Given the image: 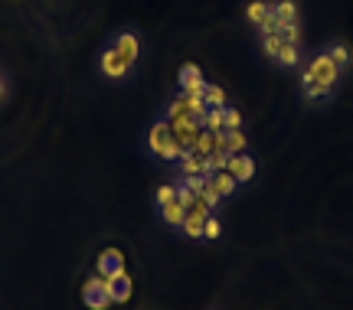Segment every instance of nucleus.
<instances>
[{
	"instance_id": "obj_4",
	"label": "nucleus",
	"mask_w": 353,
	"mask_h": 310,
	"mask_svg": "<svg viewBox=\"0 0 353 310\" xmlns=\"http://www.w3.org/2000/svg\"><path fill=\"white\" fill-rule=\"evenodd\" d=\"M176 85H180V92H187V95H203L210 82L203 79V69L196 62H183L180 72H176Z\"/></svg>"
},
{
	"instance_id": "obj_28",
	"label": "nucleus",
	"mask_w": 353,
	"mask_h": 310,
	"mask_svg": "<svg viewBox=\"0 0 353 310\" xmlns=\"http://www.w3.org/2000/svg\"><path fill=\"white\" fill-rule=\"evenodd\" d=\"M200 199L210 206V209H219V203H223V196L216 193V186L210 183V176H206V186H203V193H200Z\"/></svg>"
},
{
	"instance_id": "obj_16",
	"label": "nucleus",
	"mask_w": 353,
	"mask_h": 310,
	"mask_svg": "<svg viewBox=\"0 0 353 310\" xmlns=\"http://www.w3.org/2000/svg\"><path fill=\"white\" fill-rule=\"evenodd\" d=\"M245 147H249V137H245L242 127L226 131V154H245Z\"/></svg>"
},
{
	"instance_id": "obj_10",
	"label": "nucleus",
	"mask_w": 353,
	"mask_h": 310,
	"mask_svg": "<svg viewBox=\"0 0 353 310\" xmlns=\"http://www.w3.org/2000/svg\"><path fill=\"white\" fill-rule=\"evenodd\" d=\"M82 300H85L88 310H105L108 304H112V300L99 291V278H95V274H92V278L85 281V287H82Z\"/></svg>"
},
{
	"instance_id": "obj_23",
	"label": "nucleus",
	"mask_w": 353,
	"mask_h": 310,
	"mask_svg": "<svg viewBox=\"0 0 353 310\" xmlns=\"http://www.w3.org/2000/svg\"><path fill=\"white\" fill-rule=\"evenodd\" d=\"M268 10H272V3H265V0H252V3L245 7V20L259 26V23H262V17H265Z\"/></svg>"
},
{
	"instance_id": "obj_8",
	"label": "nucleus",
	"mask_w": 353,
	"mask_h": 310,
	"mask_svg": "<svg viewBox=\"0 0 353 310\" xmlns=\"http://www.w3.org/2000/svg\"><path fill=\"white\" fill-rule=\"evenodd\" d=\"M210 157H200V154H193L187 150L180 161H176V176H210Z\"/></svg>"
},
{
	"instance_id": "obj_11",
	"label": "nucleus",
	"mask_w": 353,
	"mask_h": 310,
	"mask_svg": "<svg viewBox=\"0 0 353 310\" xmlns=\"http://www.w3.org/2000/svg\"><path fill=\"white\" fill-rule=\"evenodd\" d=\"M210 183L216 186V193H219V196L223 199H232L236 196V193H239L242 186H239V180H236V176L229 174V170H219V174H210Z\"/></svg>"
},
{
	"instance_id": "obj_1",
	"label": "nucleus",
	"mask_w": 353,
	"mask_h": 310,
	"mask_svg": "<svg viewBox=\"0 0 353 310\" xmlns=\"http://www.w3.org/2000/svg\"><path fill=\"white\" fill-rule=\"evenodd\" d=\"M134 72H138V65L128 62L125 52L118 50L112 39H105V46L99 50V75L101 79H108V82H131Z\"/></svg>"
},
{
	"instance_id": "obj_33",
	"label": "nucleus",
	"mask_w": 353,
	"mask_h": 310,
	"mask_svg": "<svg viewBox=\"0 0 353 310\" xmlns=\"http://www.w3.org/2000/svg\"><path fill=\"white\" fill-rule=\"evenodd\" d=\"M125 300H131V278H128V281H118L112 304H125Z\"/></svg>"
},
{
	"instance_id": "obj_21",
	"label": "nucleus",
	"mask_w": 353,
	"mask_h": 310,
	"mask_svg": "<svg viewBox=\"0 0 353 310\" xmlns=\"http://www.w3.org/2000/svg\"><path fill=\"white\" fill-rule=\"evenodd\" d=\"M183 101H187V112L193 114L196 121H203L206 112H210V108H206V101H203V95H187V92H183Z\"/></svg>"
},
{
	"instance_id": "obj_30",
	"label": "nucleus",
	"mask_w": 353,
	"mask_h": 310,
	"mask_svg": "<svg viewBox=\"0 0 353 310\" xmlns=\"http://www.w3.org/2000/svg\"><path fill=\"white\" fill-rule=\"evenodd\" d=\"M223 124H226V131H236V127H242V114L232 105H223Z\"/></svg>"
},
{
	"instance_id": "obj_25",
	"label": "nucleus",
	"mask_w": 353,
	"mask_h": 310,
	"mask_svg": "<svg viewBox=\"0 0 353 310\" xmlns=\"http://www.w3.org/2000/svg\"><path fill=\"white\" fill-rule=\"evenodd\" d=\"M203 127H206V131H226V124H223V108H210V112H206V118H203Z\"/></svg>"
},
{
	"instance_id": "obj_13",
	"label": "nucleus",
	"mask_w": 353,
	"mask_h": 310,
	"mask_svg": "<svg viewBox=\"0 0 353 310\" xmlns=\"http://www.w3.org/2000/svg\"><path fill=\"white\" fill-rule=\"evenodd\" d=\"M301 92H304V99H307V101H317V99H327V95H334V88L314 82L307 72H301Z\"/></svg>"
},
{
	"instance_id": "obj_2",
	"label": "nucleus",
	"mask_w": 353,
	"mask_h": 310,
	"mask_svg": "<svg viewBox=\"0 0 353 310\" xmlns=\"http://www.w3.org/2000/svg\"><path fill=\"white\" fill-rule=\"evenodd\" d=\"M304 72L311 75L314 82H321V85H327V88H337V82H341V65L330 59L327 52H317L314 59L307 62V69Z\"/></svg>"
},
{
	"instance_id": "obj_17",
	"label": "nucleus",
	"mask_w": 353,
	"mask_h": 310,
	"mask_svg": "<svg viewBox=\"0 0 353 310\" xmlns=\"http://www.w3.org/2000/svg\"><path fill=\"white\" fill-rule=\"evenodd\" d=\"M324 52H327L330 59L341 65V72H343V69H350V46H347V43H330Z\"/></svg>"
},
{
	"instance_id": "obj_14",
	"label": "nucleus",
	"mask_w": 353,
	"mask_h": 310,
	"mask_svg": "<svg viewBox=\"0 0 353 310\" xmlns=\"http://www.w3.org/2000/svg\"><path fill=\"white\" fill-rule=\"evenodd\" d=\"M187 101H183V92H180V95H174V99L167 101L164 105V114H161V118H167V121L174 124V121H180V118H187ZM190 118H193V114H190Z\"/></svg>"
},
{
	"instance_id": "obj_26",
	"label": "nucleus",
	"mask_w": 353,
	"mask_h": 310,
	"mask_svg": "<svg viewBox=\"0 0 353 310\" xmlns=\"http://www.w3.org/2000/svg\"><path fill=\"white\" fill-rule=\"evenodd\" d=\"M259 33L262 37H268V33H281V20L275 17V10H268L262 17V23H259Z\"/></svg>"
},
{
	"instance_id": "obj_27",
	"label": "nucleus",
	"mask_w": 353,
	"mask_h": 310,
	"mask_svg": "<svg viewBox=\"0 0 353 310\" xmlns=\"http://www.w3.org/2000/svg\"><path fill=\"white\" fill-rule=\"evenodd\" d=\"M281 39L291 43V46H301V23L294 20V23H285L281 26Z\"/></svg>"
},
{
	"instance_id": "obj_7",
	"label": "nucleus",
	"mask_w": 353,
	"mask_h": 310,
	"mask_svg": "<svg viewBox=\"0 0 353 310\" xmlns=\"http://www.w3.org/2000/svg\"><path fill=\"white\" fill-rule=\"evenodd\" d=\"M108 39H112L114 46L125 52L128 62H134V65L141 62V50H144V46H141V37L134 33V30H118V33H114V37H108Z\"/></svg>"
},
{
	"instance_id": "obj_34",
	"label": "nucleus",
	"mask_w": 353,
	"mask_h": 310,
	"mask_svg": "<svg viewBox=\"0 0 353 310\" xmlns=\"http://www.w3.org/2000/svg\"><path fill=\"white\" fill-rule=\"evenodd\" d=\"M176 199H180V203H183V206H187V209H193V203H196V193H193V189H187V186L183 183H176Z\"/></svg>"
},
{
	"instance_id": "obj_20",
	"label": "nucleus",
	"mask_w": 353,
	"mask_h": 310,
	"mask_svg": "<svg viewBox=\"0 0 353 310\" xmlns=\"http://www.w3.org/2000/svg\"><path fill=\"white\" fill-rule=\"evenodd\" d=\"M219 238H223V219L213 212L206 219V225H203V242H219Z\"/></svg>"
},
{
	"instance_id": "obj_15",
	"label": "nucleus",
	"mask_w": 353,
	"mask_h": 310,
	"mask_svg": "<svg viewBox=\"0 0 353 310\" xmlns=\"http://www.w3.org/2000/svg\"><path fill=\"white\" fill-rule=\"evenodd\" d=\"M272 10H275V17L281 20V26L298 20V3H294V0H278V3H272Z\"/></svg>"
},
{
	"instance_id": "obj_24",
	"label": "nucleus",
	"mask_w": 353,
	"mask_h": 310,
	"mask_svg": "<svg viewBox=\"0 0 353 310\" xmlns=\"http://www.w3.org/2000/svg\"><path fill=\"white\" fill-rule=\"evenodd\" d=\"M203 101H206V108H223V105H226V92H223L219 85H206Z\"/></svg>"
},
{
	"instance_id": "obj_32",
	"label": "nucleus",
	"mask_w": 353,
	"mask_h": 310,
	"mask_svg": "<svg viewBox=\"0 0 353 310\" xmlns=\"http://www.w3.org/2000/svg\"><path fill=\"white\" fill-rule=\"evenodd\" d=\"M226 167H229V154L213 150V154H210V170H213V174H219V170H226Z\"/></svg>"
},
{
	"instance_id": "obj_5",
	"label": "nucleus",
	"mask_w": 353,
	"mask_h": 310,
	"mask_svg": "<svg viewBox=\"0 0 353 310\" xmlns=\"http://www.w3.org/2000/svg\"><path fill=\"white\" fill-rule=\"evenodd\" d=\"M229 174L239 180V186H249L255 180V174H259V163H255L252 154H229Z\"/></svg>"
},
{
	"instance_id": "obj_9",
	"label": "nucleus",
	"mask_w": 353,
	"mask_h": 310,
	"mask_svg": "<svg viewBox=\"0 0 353 310\" xmlns=\"http://www.w3.org/2000/svg\"><path fill=\"white\" fill-rule=\"evenodd\" d=\"M187 206L180 203V199H174V203H167V206H157V219L167 225V229H174V232H180V225H183V219H187Z\"/></svg>"
},
{
	"instance_id": "obj_22",
	"label": "nucleus",
	"mask_w": 353,
	"mask_h": 310,
	"mask_svg": "<svg viewBox=\"0 0 353 310\" xmlns=\"http://www.w3.org/2000/svg\"><path fill=\"white\" fill-rule=\"evenodd\" d=\"M281 46H285V39H281V33H268V37H262V52L268 56V59H278V52H281Z\"/></svg>"
},
{
	"instance_id": "obj_6",
	"label": "nucleus",
	"mask_w": 353,
	"mask_h": 310,
	"mask_svg": "<svg viewBox=\"0 0 353 310\" xmlns=\"http://www.w3.org/2000/svg\"><path fill=\"white\" fill-rule=\"evenodd\" d=\"M170 131H174V137H176V144L183 150H190L193 147V141L200 137V131H203V121H196V118H180V121H174L170 124Z\"/></svg>"
},
{
	"instance_id": "obj_19",
	"label": "nucleus",
	"mask_w": 353,
	"mask_h": 310,
	"mask_svg": "<svg viewBox=\"0 0 353 310\" xmlns=\"http://www.w3.org/2000/svg\"><path fill=\"white\" fill-rule=\"evenodd\" d=\"M213 147H216V144H213V131H206V127H203L200 137L193 141V147H190V150H193V154H200V157H210V154H213Z\"/></svg>"
},
{
	"instance_id": "obj_35",
	"label": "nucleus",
	"mask_w": 353,
	"mask_h": 310,
	"mask_svg": "<svg viewBox=\"0 0 353 310\" xmlns=\"http://www.w3.org/2000/svg\"><path fill=\"white\" fill-rule=\"evenodd\" d=\"M7 95H10V75L0 69V101L7 99Z\"/></svg>"
},
{
	"instance_id": "obj_3",
	"label": "nucleus",
	"mask_w": 353,
	"mask_h": 310,
	"mask_svg": "<svg viewBox=\"0 0 353 310\" xmlns=\"http://www.w3.org/2000/svg\"><path fill=\"white\" fill-rule=\"evenodd\" d=\"M170 141H174V131H170V121L167 118H154L151 127H148V137H144V147L151 150V157H164V150L170 147Z\"/></svg>"
},
{
	"instance_id": "obj_31",
	"label": "nucleus",
	"mask_w": 353,
	"mask_h": 310,
	"mask_svg": "<svg viewBox=\"0 0 353 310\" xmlns=\"http://www.w3.org/2000/svg\"><path fill=\"white\" fill-rule=\"evenodd\" d=\"M176 183H183L187 189H193V193L200 196L203 186H206V176H176Z\"/></svg>"
},
{
	"instance_id": "obj_12",
	"label": "nucleus",
	"mask_w": 353,
	"mask_h": 310,
	"mask_svg": "<svg viewBox=\"0 0 353 310\" xmlns=\"http://www.w3.org/2000/svg\"><path fill=\"white\" fill-rule=\"evenodd\" d=\"M206 219L210 216H200V212H187V219H183V225H180V236L183 238H203V225H206Z\"/></svg>"
},
{
	"instance_id": "obj_18",
	"label": "nucleus",
	"mask_w": 353,
	"mask_h": 310,
	"mask_svg": "<svg viewBox=\"0 0 353 310\" xmlns=\"http://www.w3.org/2000/svg\"><path fill=\"white\" fill-rule=\"evenodd\" d=\"M275 62L278 65H285V69H294V65H301V50H298V46H291V43H285Z\"/></svg>"
},
{
	"instance_id": "obj_29",
	"label": "nucleus",
	"mask_w": 353,
	"mask_h": 310,
	"mask_svg": "<svg viewBox=\"0 0 353 310\" xmlns=\"http://www.w3.org/2000/svg\"><path fill=\"white\" fill-rule=\"evenodd\" d=\"M176 199V180L174 183H164L157 189V196H154V206H167V203H174Z\"/></svg>"
}]
</instances>
